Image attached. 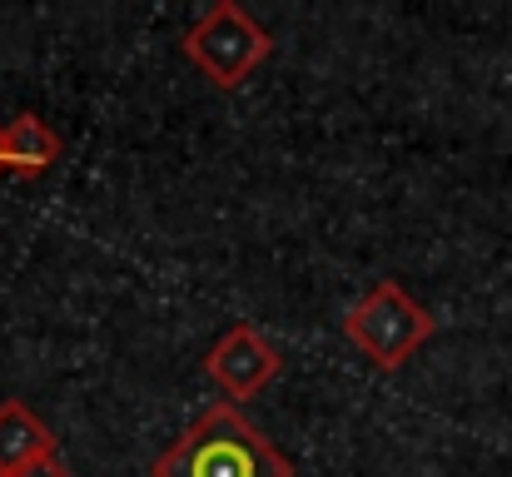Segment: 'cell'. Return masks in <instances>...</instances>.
I'll use <instances>...</instances> for the list:
<instances>
[{
	"mask_svg": "<svg viewBox=\"0 0 512 477\" xmlns=\"http://www.w3.org/2000/svg\"><path fill=\"white\" fill-rule=\"evenodd\" d=\"M55 453V433L45 428V418H35V408L25 398H5L0 403V477L20 473L35 458Z\"/></svg>",
	"mask_w": 512,
	"mask_h": 477,
	"instance_id": "obj_6",
	"label": "cell"
},
{
	"mask_svg": "<svg viewBox=\"0 0 512 477\" xmlns=\"http://www.w3.org/2000/svg\"><path fill=\"white\" fill-rule=\"evenodd\" d=\"M279 368H284L279 348H274V343L264 338V328L249 323V318L229 323V328L209 343V353H204V373H209V383H214L229 403L259 398V393L279 378Z\"/></svg>",
	"mask_w": 512,
	"mask_h": 477,
	"instance_id": "obj_4",
	"label": "cell"
},
{
	"mask_svg": "<svg viewBox=\"0 0 512 477\" xmlns=\"http://www.w3.org/2000/svg\"><path fill=\"white\" fill-rule=\"evenodd\" d=\"M10 477H70V468H65V458H60V453H50V458L25 463L20 473H10Z\"/></svg>",
	"mask_w": 512,
	"mask_h": 477,
	"instance_id": "obj_7",
	"label": "cell"
},
{
	"mask_svg": "<svg viewBox=\"0 0 512 477\" xmlns=\"http://www.w3.org/2000/svg\"><path fill=\"white\" fill-rule=\"evenodd\" d=\"M184 60L214 85V90H239L269 55L274 35L234 0H214L189 30H184Z\"/></svg>",
	"mask_w": 512,
	"mask_h": 477,
	"instance_id": "obj_3",
	"label": "cell"
},
{
	"mask_svg": "<svg viewBox=\"0 0 512 477\" xmlns=\"http://www.w3.org/2000/svg\"><path fill=\"white\" fill-rule=\"evenodd\" d=\"M433 333H438V318L428 314L398 279H378V284L343 314V338H348L378 373L403 368Z\"/></svg>",
	"mask_w": 512,
	"mask_h": 477,
	"instance_id": "obj_2",
	"label": "cell"
},
{
	"mask_svg": "<svg viewBox=\"0 0 512 477\" xmlns=\"http://www.w3.org/2000/svg\"><path fill=\"white\" fill-rule=\"evenodd\" d=\"M65 159V140L35 115L20 110L5 130H0V169L5 174H45Z\"/></svg>",
	"mask_w": 512,
	"mask_h": 477,
	"instance_id": "obj_5",
	"label": "cell"
},
{
	"mask_svg": "<svg viewBox=\"0 0 512 477\" xmlns=\"http://www.w3.org/2000/svg\"><path fill=\"white\" fill-rule=\"evenodd\" d=\"M150 477H294V463L244 418L239 403L219 398L150 463Z\"/></svg>",
	"mask_w": 512,
	"mask_h": 477,
	"instance_id": "obj_1",
	"label": "cell"
},
{
	"mask_svg": "<svg viewBox=\"0 0 512 477\" xmlns=\"http://www.w3.org/2000/svg\"><path fill=\"white\" fill-rule=\"evenodd\" d=\"M0 174H5V169H0Z\"/></svg>",
	"mask_w": 512,
	"mask_h": 477,
	"instance_id": "obj_8",
	"label": "cell"
}]
</instances>
